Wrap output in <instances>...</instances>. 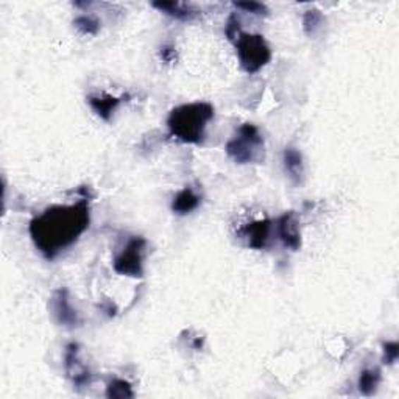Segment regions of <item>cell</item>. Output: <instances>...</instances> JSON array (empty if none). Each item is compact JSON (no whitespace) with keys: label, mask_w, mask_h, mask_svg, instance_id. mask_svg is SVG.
Returning a JSON list of instances; mask_svg holds the SVG:
<instances>
[{"label":"cell","mask_w":399,"mask_h":399,"mask_svg":"<svg viewBox=\"0 0 399 399\" xmlns=\"http://www.w3.org/2000/svg\"><path fill=\"white\" fill-rule=\"evenodd\" d=\"M90 223V200L85 197L73 204L50 206L30 221L28 231L39 253L54 261L80 239Z\"/></svg>","instance_id":"cell-1"},{"label":"cell","mask_w":399,"mask_h":399,"mask_svg":"<svg viewBox=\"0 0 399 399\" xmlns=\"http://www.w3.org/2000/svg\"><path fill=\"white\" fill-rule=\"evenodd\" d=\"M214 106L208 102H192L176 106L167 117L170 135L184 144H203L206 127L214 119Z\"/></svg>","instance_id":"cell-2"},{"label":"cell","mask_w":399,"mask_h":399,"mask_svg":"<svg viewBox=\"0 0 399 399\" xmlns=\"http://www.w3.org/2000/svg\"><path fill=\"white\" fill-rule=\"evenodd\" d=\"M225 152L238 164H261L265 159V142L259 128L253 123H243L228 140Z\"/></svg>","instance_id":"cell-3"},{"label":"cell","mask_w":399,"mask_h":399,"mask_svg":"<svg viewBox=\"0 0 399 399\" xmlns=\"http://www.w3.org/2000/svg\"><path fill=\"white\" fill-rule=\"evenodd\" d=\"M240 68L247 73H257L271 60V50L262 35L240 33L234 41Z\"/></svg>","instance_id":"cell-4"},{"label":"cell","mask_w":399,"mask_h":399,"mask_svg":"<svg viewBox=\"0 0 399 399\" xmlns=\"http://www.w3.org/2000/svg\"><path fill=\"white\" fill-rule=\"evenodd\" d=\"M147 240L140 235H133L125 243V247L114 256L113 267L123 276L142 278L144 276V259H145Z\"/></svg>","instance_id":"cell-5"},{"label":"cell","mask_w":399,"mask_h":399,"mask_svg":"<svg viewBox=\"0 0 399 399\" xmlns=\"http://www.w3.org/2000/svg\"><path fill=\"white\" fill-rule=\"evenodd\" d=\"M49 309L54 320L60 324V326L73 329L81 324L80 314L77 312V309L72 306L69 290L64 289V287L56 289L54 295H51L49 301Z\"/></svg>","instance_id":"cell-6"},{"label":"cell","mask_w":399,"mask_h":399,"mask_svg":"<svg viewBox=\"0 0 399 399\" xmlns=\"http://www.w3.org/2000/svg\"><path fill=\"white\" fill-rule=\"evenodd\" d=\"M80 346L77 343H69L64 352V368L68 378L77 388L87 387L92 382V374L87 367L80 360Z\"/></svg>","instance_id":"cell-7"},{"label":"cell","mask_w":399,"mask_h":399,"mask_svg":"<svg viewBox=\"0 0 399 399\" xmlns=\"http://www.w3.org/2000/svg\"><path fill=\"white\" fill-rule=\"evenodd\" d=\"M276 233L286 248L292 251H298L301 248L300 221L295 211L284 212L283 216L276 220Z\"/></svg>","instance_id":"cell-8"},{"label":"cell","mask_w":399,"mask_h":399,"mask_svg":"<svg viewBox=\"0 0 399 399\" xmlns=\"http://www.w3.org/2000/svg\"><path fill=\"white\" fill-rule=\"evenodd\" d=\"M271 233V220L264 219V220H256L251 223L245 225L239 231L242 239L247 240V245L253 250H264L267 247L269 239Z\"/></svg>","instance_id":"cell-9"},{"label":"cell","mask_w":399,"mask_h":399,"mask_svg":"<svg viewBox=\"0 0 399 399\" xmlns=\"http://www.w3.org/2000/svg\"><path fill=\"white\" fill-rule=\"evenodd\" d=\"M125 99H130V95L113 97V95L102 94V95H90V97H87V103H90L91 108L94 109V113L97 114L100 119L109 122L111 117L114 114V111L119 108V105Z\"/></svg>","instance_id":"cell-10"},{"label":"cell","mask_w":399,"mask_h":399,"mask_svg":"<svg viewBox=\"0 0 399 399\" xmlns=\"http://www.w3.org/2000/svg\"><path fill=\"white\" fill-rule=\"evenodd\" d=\"M284 170L289 175L290 181L298 186L305 178V162H302V154L295 149V147H287L283 154Z\"/></svg>","instance_id":"cell-11"},{"label":"cell","mask_w":399,"mask_h":399,"mask_svg":"<svg viewBox=\"0 0 399 399\" xmlns=\"http://www.w3.org/2000/svg\"><path fill=\"white\" fill-rule=\"evenodd\" d=\"M200 204H202V197L192 188H184L173 197L172 211L178 216H186V214L198 209Z\"/></svg>","instance_id":"cell-12"},{"label":"cell","mask_w":399,"mask_h":399,"mask_svg":"<svg viewBox=\"0 0 399 399\" xmlns=\"http://www.w3.org/2000/svg\"><path fill=\"white\" fill-rule=\"evenodd\" d=\"M153 6L159 11L166 13L167 16H172L180 20H190L198 14V10L192 5L180 2H153Z\"/></svg>","instance_id":"cell-13"},{"label":"cell","mask_w":399,"mask_h":399,"mask_svg":"<svg viewBox=\"0 0 399 399\" xmlns=\"http://www.w3.org/2000/svg\"><path fill=\"white\" fill-rule=\"evenodd\" d=\"M381 383V369L379 368H367L359 376V391L362 395L369 396L378 390Z\"/></svg>","instance_id":"cell-14"},{"label":"cell","mask_w":399,"mask_h":399,"mask_svg":"<svg viewBox=\"0 0 399 399\" xmlns=\"http://www.w3.org/2000/svg\"><path fill=\"white\" fill-rule=\"evenodd\" d=\"M106 396L109 399H127L135 398L131 383L125 379H113L106 387Z\"/></svg>","instance_id":"cell-15"},{"label":"cell","mask_w":399,"mask_h":399,"mask_svg":"<svg viewBox=\"0 0 399 399\" xmlns=\"http://www.w3.org/2000/svg\"><path fill=\"white\" fill-rule=\"evenodd\" d=\"M73 27H75L80 33L95 36L100 32V20L91 16V14H83V16H78L73 20Z\"/></svg>","instance_id":"cell-16"},{"label":"cell","mask_w":399,"mask_h":399,"mask_svg":"<svg viewBox=\"0 0 399 399\" xmlns=\"http://www.w3.org/2000/svg\"><path fill=\"white\" fill-rule=\"evenodd\" d=\"M323 14L320 10L312 8V10H307L305 13V16H302V27H305V32L307 36H314L317 33V30L321 27L323 24Z\"/></svg>","instance_id":"cell-17"},{"label":"cell","mask_w":399,"mask_h":399,"mask_svg":"<svg viewBox=\"0 0 399 399\" xmlns=\"http://www.w3.org/2000/svg\"><path fill=\"white\" fill-rule=\"evenodd\" d=\"M235 8H240L247 13L256 14V16H267L269 8L259 2H234Z\"/></svg>","instance_id":"cell-18"},{"label":"cell","mask_w":399,"mask_h":399,"mask_svg":"<svg viewBox=\"0 0 399 399\" xmlns=\"http://www.w3.org/2000/svg\"><path fill=\"white\" fill-rule=\"evenodd\" d=\"M382 348H383L382 362H383V364L393 365L395 362L398 360V356H399V345L396 342H387V343L382 345Z\"/></svg>","instance_id":"cell-19"},{"label":"cell","mask_w":399,"mask_h":399,"mask_svg":"<svg viewBox=\"0 0 399 399\" xmlns=\"http://www.w3.org/2000/svg\"><path fill=\"white\" fill-rule=\"evenodd\" d=\"M242 33L240 30V20L238 19V16L235 14H231L230 19H228L226 22V25H225V35L228 36V39H230L231 42H234L235 39H238V36Z\"/></svg>","instance_id":"cell-20"},{"label":"cell","mask_w":399,"mask_h":399,"mask_svg":"<svg viewBox=\"0 0 399 399\" xmlns=\"http://www.w3.org/2000/svg\"><path fill=\"white\" fill-rule=\"evenodd\" d=\"M159 55L162 58V61L173 63L176 60V49L173 46H164V47H161Z\"/></svg>","instance_id":"cell-21"}]
</instances>
